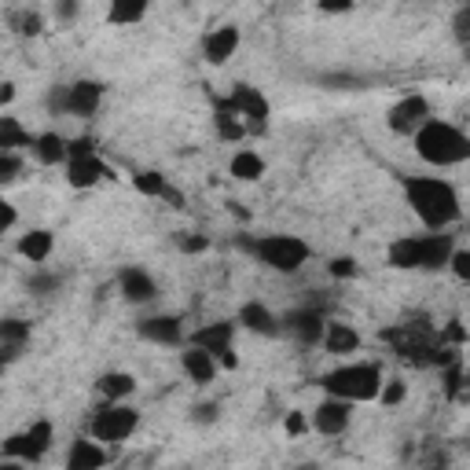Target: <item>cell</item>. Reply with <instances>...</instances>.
Masks as SVG:
<instances>
[{
	"instance_id": "1",
	"label": "cell",
	"mask_w": 470,
	"mask_h": 470,
	"mask_svg": "<svg viewBox=\"0 0 470 470\" xmlns=\"http://www.w3.org/2000/svg\"><path fill=\"white\" fill-rule=\"evenodd\" d=\"M405 199L430 232H444L459 220V195L441 177H405Z\"/></svg>"
},
{
	"instance_id": "2",
	"label": "cell",
	"mask_w": 470,
	"mask_h": 470,
	"mask_svg": "<svg viewBox=\"0 0 470 470\" xmlns=\"http://www.w3.org/2000/svg\"><path fill=\"white\" fill-rule=\"evenodd\" d=\"M415 143V155L430 162V166H459V162H470V136L459 133L452 121H441V118H430L423 129L412 136Z\"/></svg>"
},
{
	"instance_id": "3",
	"label": "cell",
	"mask_w": 470,
	"mask_h": 470,
	"mask_svg": "<svg viewBox=\"0 0 470 470\" xmlns=\"http://www.w3.org/2000/svg\"><path fill=\"white\" fill-rule=\"evenodd\" d=\"M324 389L331 397H345L353 405H364V401H379L382 393V367L379 364H342L335 371H327L324 379Z\"/></svg>"
},
{
	"instance_id": "4",
	"label": "cell",
	"mask_w": 470,
	"mask_h": 470,
	"mask_svg": "<svg viewBox=\"0 0 470 470\" xmlns=\"http://www.w3.org/2000/svg\"><path fill=\"white\" fill-rule=\"evenodd\" d=\"M243 250H250L261 265H268L272 272H298L309 258L312 246L298 235H261V239H243Z\"/></svg>"
},
{
	"instance_id": "5",
	"label": "cell",
	"mask_w": 470,
	"mask_h": 470,
	"mask_svg": "<svg viewBox=\"0 0 470 470\" xmlns=\"http://www.w3.org/2000/svg\"><path fill=\"white\" fill-rule=\"evenodd\" d=\"M140 427V412L121 405V401H107L104 408H96L89 419V437L104 441V444H121L129 441Z\"/></svg>"
},
{
	"instance_id": "6",
	"label": "cell",
	"mask_w": 470,
	"mask_h": 470,
	"mask_svg": "<svg viewBox=\"0 0 470 470\" xmlns=\"http://www.w3.org/2000/svg\"><path fill=\"white\" fill-rule=\"evenodd\" d=\"M104 104V85L100 81H73V85H56L48 96V107L59 114H73V118H92Z\"/></svg>"
},
{
	"instance_id": "7",
	"label": "cell",
	"mask_w": 470,
	"mask_h": 470,
	"mask_svg": "<svg viewBox=\"0 0 470 470\" xmlns=\"http://www.w3.org/2000/svg\"><path fill=\"white\" fill-rule=\"evenodd\" d=\"M427 121H430V100H427V96H419V92L397 100V104L389 107V114H386L389 133H397V136H415L419 129L427 126Z\"/></svg>"
},
{
	"instance_id": "8",
	"label": "cell",
	"mask_w": 470,
	"mask_h": 470,
	"mask_svg": "<svg viewBox=\"0 0 470 470\" xmlns=\"http://www.w3.org/2000/svg\"><path fill=\"white\" fill-rule=\"evenodd\" d=\"M228 104H232V111L243 118V126H246V133H265L268 129V100L254 89V85H235L232 92H228Z\"/></svg>"
},
{
	"instance_id": "9",
	"label": "cell",
	"mask_w": 470,
	"mask_h": 470,
	"mask_svg": "<svg viewBox=\"0 0 470 470\" xmlns=\"http://www.w3.org/2000/svg\"><path fill=\"white\" fill-rule=\"evenodd\" d=\"M350 423H353V401H345V397H331L327 393V397L312 408V430L316 434L335 437V434H345Z\"/></svg>"
},
{
	"instance_id": "10",
	"label": "cell",
	"mask_w": 470,
	"mask_h": 470,
	"mask_svg": "<svg viewBox=\"0 0 470 470\" xmlns=\"http://www.w3.org/2000/svg\"><path fill=\"white\" fill-rule=\"evenodd\" d=\"M118 290H121V298H126L129 305H147V302L158 298V283L136 265L118 272Z\"/></svg>"
},
{
	"instance_id": "11",
	"label": "cell",
	"mask_w": 470,
	"mask_h": 470,
	"mask_svg": "<svg viewBox=\"0 0 470 470\" xmlns=\"http://www.w3.org/2000/svg\"><path fill=\"white\" fill-rule=\"evenodd\" d=\"M111 177V169L96 158V155H85V158H66V184L70 188H78V191H85V188H96L100 181H107Z\"/></svg>"
},
{
	"instance_id": "12",
	"label": "cell",
	"mask_w": 470,
	"mask_h": 470,
	"mask_svg": "<svg viewBox=\"0 0 470 470\" xmlns=\"http://www.w3.org/2000/svg\"><path fill=\"white\" fill-rule=\"evenodd\" d=\"M235 327L232 320H217V324H206L199 331H191V345H203V350H210L217 360L225 357L232 350V338H235Z\"/></svg>"
},
{
	"instance_id": "13",
	"label": "cell",
	"mask_w": 470,
	"mask_h": 470,
	"mask_svg": "<svg viewBox=\"0 0 470 470\" xmlns=\"http://www.w3.org/2000/svg\"><path fill=\"white\" fill-rule=\"evenodd\" d=\"M287 327H290V335L298 338V342L316 345V342H324L327 320H324V312H320V309H294V312L287 316Z\"/></svg>"
},
{
	"instance_id": "14",
	"label": "cell",
	"mask_w": 470,
	"mask_h": 470,
	"mask_svg": "<svg viewBox=\"0 0 470 470\" xmlns=\"http://www.w3.org/2000/svg\"><path fill=\"white\" fill-rule=\"evenodd\" d=\"M181 367L188 371V379L195 386H210L217 379V357L210 350H203V345H188L181 353Z\"/></svg>"
},
{
	"instance_id": "15",
	"label": "cell",
	"mask_w": 470,
	"mask_h": 470,
	"mask_svg": "<svg viewBox=\"0 0 470 470\" xmlns=\"http://www.w3.org/2000/svg\"><path fill=\"white\" fill-rule=\"evenodd\" d=\"M239 48V27H217L206 41H203V56L210 66H225Z\"/></svg>"
},
{
	"instance_id": "16",
	"label": "cell",
	"mask_w": 470,
	"mask_h": 470,
	"mask_svg": "<svg viewBox=\"0 0 470 470\" xmlns=\"http://www.w3.org/2000/svg\"><path fill=\"white\" fill-rule=\"evenodd\" d=\"M386 261H389V268H401V272L423 268V235H401V239H393L389 250H386Z\"/></svg>"
},
{
	"instance_id": "17",
	"label": "cell",
	"mask_w": 470,
	"mask_h": 470,
	"mask_svg": "<svg viewBox=\"0 0 470 470\" xmlns=\"http://www.w3.org/2000/svg\"><path fill=\"white\" fill-rule=\"evenodd\" d=\"M63 463H66V470H100V466H107L104 441H96V437H92V441H89V437L73 441Z\"/></svg>"
},
{
	"instance_id": "18",
	"label": "cell",
	"mask_w": 470,
	"mask_h": 470,
	"mask_svg": "<svg viewBox=\"0 0 470 470\" xmlns=\"http://www.w3.org/2000/svg\"><path fill=\"white\" fill-rule=\"evenodd\" d=\"M239 327H246V331H254V335H265V338H276L283 327H280V320H276V312L272 309H265L261 302H246L243 309H239V320H235Z\"/></svg>"
},
{
	"instance_id": "19",
	"label": "cell",
	"mask_w": 470,
	"mask_h": 470,
	"mask_svg": "<svg viewBox=\"0 0 470 470\" xmlns=\"http://www.w3.org/2000/svg\"><path fill=\"white\" fill-rule=\"evenodd\" d=\"M136 335H140L143 342H155V345H177V342L184 338L181 324H177L173 316H147V320H140V324H136Z\"/></svg>"
},
{
	"instance_id": "20",
	"label": "cell",
	"mask_w": 470,
	"mask_h": 470,
	"mask_svg": "<svg viewBox=\"0 0 470 470\" xmlns=\"http://www.w3.org/2000/svg\"><path fill=\"white\" fill-rule=\"evenodd\" d=\"M324 350L331 357H345V353H357L360 350V335L342 324V320H327V331H324Z\"/></svg>"
},
{
	"instance_id": "21",
	"label": "cell",
	"mask_w": 470,
	"mask_h": 470,
	"mask_svg": "<svg viewBox=\"0 0 470 470\" xmlns=\"http://www.w3.org/2000/svg\"><path fill=\"white\" fill-rule=\"evenodd\" d=\"M30 345V324L22 320H4L0 324V353H4V364L19 360V353Z\"/></svg>"
},
{
	"instance_id": "22",
	"label": "cell",
	"mask_w": 470,
	"mask_h": 470,
	"mask_svg": "<svg viewBox=\"0 0 470 470\" xmlns=\"http://www.w3.org/2000/svg\"><path fill=\"white\" fill-rule=\"evenodd\" d=\"M452 235L444 232H434V235H423V272H437V268H449L452 261Z\"/></svg>"
},
{
	"instance_id": "23",
	"label": "cell",
	"mask_w": 470,
	"mask_h": 470,
	"mask_svg": "<svg viewBox=\"0 0 470 470\" xmlns=\"http://www.w3.org/2000/svg\"><path fill=\"white\" fill-rule=\"evenodd\" d=\"M52 246H56V235L48 228H30L27 235H19V254L27 261H34V265L52 258Z\"/></svg>"
},
{
	"instance_id": "24",
	"label": "cell",
	"mask_w": 470,
	"mask_h": 470,
	"mask_svg": "<svg viewBox=\"0 0 470 470\" xmlns=\"http://www.w3.org/2000/svg\"><path fill=\"white\" fill-rule=\"evenodd\" d=\"M213 126H217V136L225 140V143H235L246 136V126H243V118L232 111L228 100H213Z\"/></svg>"
},
{
	"instance_id": "25",
	"label": "cell",
	"mask_w": 470,
	"mask_h": 470,
	"mask_svg": "<svg viewBox=\"0 0 470 470\" xmlns=\"http://www.w3.org/2000/svg\"><path fill=\"white\" fill-rule=\"evenodd\" d=\"M34 155H37L41 166H59V162L70 158V140L59 136V133H41L34 140Z\"/></svg>"
},
{
	"instance_id": "26",
	"label": "cell",
	"mask_w": 470,
	"mask_h": 470,
	"mask_svg": "<svg viewBox=\"0 0 470 470\" xmlns=\"http://www.w3.org/2000/svg\"><path fill=\"white\" fill-rule=\"evenodd\" d=\"M228 173H232L235 181H243V184H254L258 177H265V158L258 151H250V147H243V151L232 155Z\"/></svg>"
},
{
	"instance_id": "27",
	"label": "cell",
	"mask_w": 470,
	"mask_h": 470,
	"mask_svg": "<svg viewBox=\"0 0 470 470\" xmlns=\"http://www.w3.org/2000/svg\"><path fill=\"white\" fill-rule=\"evenodd\" d=\"M151 8V0H111L107 8V27H133Z\"/></svg>"
},
{
	"instance_id": "28",
	"label": "cell",
	"mask_w": 470,
	"mask_h": 470,
	"mask_svg": "<svg viewBox=\"0 0 470 470\" xmlns=\"http://www.w3.org/2000/svg\"><path fill=\"white\" fill-rule=\"evenodd\" d=\"M100 393L107 401H126L136 393V379L129 375V371H107V375L100 379Z\"/></svg>"
},
{
	"instance_id": "29",
	"label": "cell",
	"mask_w": 470,
	"mask_h": 470,
	"mask_svg": "<svg viewBox=\"0 0 470 470\" xmlns=\"http://www.w3.org/2000/svg\"><path fill=\"white\" fill-rule=\"evenodd\" d=\"M37 136H30L27 129L19 126L15 118H0V147L4 151H19V147H34Z\"/></svg>"
},
{
	"instance_id": "30",
	"label": "cell",
	"mask_w": 470,
	"mask_h": 470,
	"mask_svg": "<svg viewBox=\"0 0 470 470\" xmlns=\"http://www.w3.org/2000/svg\"><path fill=\"white\" fill-rule=\"evenodd\" d=\"M166 177L158 169H140L136 177H133V188L140 191V195H147V199H162V191H166Z\"/></svg>"
},
{
	"instance_id": "31",
	"label": "cell",
	"mask_w": 470,
	"mask_h": 470,
	"mask_svg": "<svg viewBox=\"0 0 470 470\" xmlns=\"http://www.w3.org/2000/svg\"><path fill=\"white\" fill-rule=\"evenodd\" d=\"M405 397H408V386H405L401 379H389V382H382L379 401H382L386 408H397V405H405Z\"/></svg>"
},
{
	"instance_id": "32",
	"label": "cell",
	"mask_w": 470,
	"mask_h": 470,
	"mask_svg": "<svg viewBox=\"0 0 470 470\" xmlns=\"http://www.w3.org/2000/svg\"><path fill=\"white\" fill-rule=\"evenodd\" d=\"M177 250L181 254H206L210 250V239L206 235H195V232H184V235H177Z\"/></svg>"
},
{
	"instance_id": "33",
	"label": "cell",
	"mask_w": 470,
	"mask_h": 470,
	"mask_svg": "<svg viewBox=\"0 0 470 470\" xmlns=\"http://www.w3.org/2000/svg\"><path fill=\"white\" fill-rule=\"evenodd\" d=\"M19 169H22V162L15 151H0V184H15Z\"/></svg>"
},
{
	"instance_id": "34",
	"label": "cell",
	"mask_w": 470,
	"mask_h": 470,
	"mask_svg": "<svg viewBox=\"0 0 470 470\" xmlns=\"http://www.w3.org/2000/svg\"><path fill=\"white\" fill-rule=\"evenodd\" d=\"M452 34H456V41H459L463 48H470V4L456 12V19H452Z\"/></svg>"
},
{
	"instance_id": "35",
	"label": "cell",
	"mask_w": 470,
	"mask_h": 470,
	"mask_svg": "<svg viewBox=\"0 0 470 470\" xmlns=\"http://www.w3.org/2000/svg\"><path fill=\"white\" fill-rule=\"evenodd\" d=\"M449 268H452V276H456L459 283H470V250H452Z\"/></svg>"
},
{
	"instance_id": "36",
	"label": "cell",
	"mask_w": 470,
	"mask_h": 470,
	"mask_svg": "<svg viewBox=\"0 0 470 470\" xmlns=\"http://www.w3.org/2000/svg\"><path fill=\"white\" fill-rule=\"evenodd\" d=\"M327 272L335 280H353L357 276V261L353 258H335L331 265H327Z\"/></svg>"
},
{
	"instance_id": "37",
	"label": "cell",
	"mask_w": 470,
	"mask_h": 470,
	"mask_svg": "<svg viewBox=\"0 0 470 470\" xmlns=\"http://www.w3.org/2000/svg\"><path fill=\"white\" fill-rule=\"evenodd\" d=\"M41 30H44V19H41L37 12H27V15L19 19V34H22V37H37Z\"/></svg>"
},
{
	"instance_id": "38",
	"label": "cell",
	"mask_w": 470,
	"mask_h": 470,
	"mask_svg": "<svg viewBox=\"0 0 470 470\" xmlns=\"http://www.w3.org/2000/svg\"><path fill=\"white\" fill-rule=\"evenodd\" d=\"M320 85L324 89H357L360 85V78H350V73H324V78H320Z\"/></svg>"
},
{
	"instance_id": "39",
	"label": "cell",
	"mask_w": 470,
	"mask_h": 470,
	"mask_svg": "<svg viewBox=\"0 0 470 470\" xmlns=\"http://www.w3.org/2000/svg\"><path fill=\"white\" fill-rule=\"evenodd\" d=\"M85 155H96V140H92V136L70 140V158H85Z\"/></svg>"
},
{
	"instance_id": "40",
	"label": "cell",
	"mask_w": 470,
	"mask_h": 470,
	"mask_svg": "<svg viewBox=\"0 0 470 470\" xmlns=\"http://www.w3.org/2000/svg\"><path fill=\"white\" fill-rule=\"evenodd\" d=\"M217 412H220V408H217L213 401H210V405H195V408H191V419H195V423H217Z\"/></svg>"
},
{
	"instance_id": "41",
	"label": "cell",
	"mask_w": 470,
	"mask_h": 470,
	"mask_svg": "<svg viewBox=\"0 0 470 470\" xmlns=\"http://www.w3.org/2000/svg\"><path fill=\"white\" fill-rule=\"evenodd\" d=\"M320 12L327 15H342V12H353V0H316Z\"/></svg>"
},
{
	"instance_id": "42",
	"label": "cell",
	"mask_w": 470,
	"mask_h": 470,
	"mask_svg": "<svg viewBox=\"0 0 470 470\" xmlns=\"http://www.w3.org/2000/svg\"><path fill=\"white\" fill-rule=\"evenodd\" d=\"M283 430H287L290 437H294V434H302V430H305V415H302V412H290V415L283 419Z\"/></svg>"
},
{
	"instance_id": "43",
	"label": "cell",
	"mask_w": 470,
	"mask_h": 470,
	"mask_svg": "<svg viewBox=\"0 0 470 470\" xmlns=\"http://www.w3.org/2000/svg\"><path fill=\"white\" fill-rule=\"evenodd\" d=\"M56 287H59L56 276H34V280H30V290H34V294H48V290H56Z\"/></svg>"
},
{
	"instance_id": "44",
	"label": "cell",
	"mask_w": 470,
	"mask_h": 470,
	"mask_svg": "<svg viewBox=\"0 0 470 470\" xmlns=\"http://www.w3.org/2000/svg\"><path fill=\"white\" fill-rule=\"evenodd\" d=\"M56 15H59V22H70L73 15H78V0H59V4H56Z\"/></svg>"
},
{
	"instance_id": "45",
	"label": "cell",
	"mask_w": 470,
	"mask_h": 470,
	"mask_svg": "<svg viewBox=\"0 0 470 470\" xmlns=\"http://www.w3.org/2000/svg\"><path fill=\"white\" fill-rule=\"evenodd\" d=\"M162 199L173 206V210H184V191H177V188H169L166 184V191H162Z\"/></svg>"
},
{
	"instance_id": "46",
	"label": "cell",
	"mask_w": 470,
	"mask_h": 470,
	"mask_svg": "<svg viewBox=\"0 0 470 470\" xmlns=\"http://www.w3.org/2000/svg\"><path fill=\"white\" fill-rule=\"evenodd\" d=\"M0 210H4V232H12V228H15V220H19L15 206H12V203H0Z\"/></svg>"
},
{
	"instance_id": "47",
	"label": "cell",
	"mask_w": 470,
	"mask_h": 470,
	"mask_svg": "<svg viewBox=\"0 0 470 470\" xmlns=\"http://www.w3.org/2000/svg\"><path fill=\"white\" fill-rule=\"evenodd\" d=\"M15 100V85L12 81H4V85H0V107H8Z\"/></svg>"
},
{
	"instance_id": "48",
	"label": "cell",
	"mask_w": 470,
	"mask_h": 470,
	"mask_svg": "<svg viewBox=\"0 0 470 470\" xmlns=\"http://www.w3.org/2000/svg\"><path fill=\"white\" fill-rule=\"evenodd\" d=\"M235 364H239V357H235V353H232V350H228V353H225V357H220V367H228V371H232V367H235Z\"/></svg>"
},
{
	"instance_id": "49",
	"label": "cell",
	"mask_w": 470,
	"mask_h": 470,
	"mask_svg": "<svg viewBox=\"0 0 470 470\" xmlns=\"http://www.w3.org/2000/svg\"><path fill=\"white\" fill-rule=\"evenodd\" d=\"M466 63H470V48H466Z\"/></svg>"
}]
</instances>
